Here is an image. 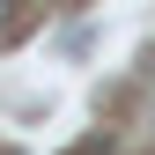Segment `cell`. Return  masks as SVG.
<instances>
[{
	"label": "cell",
	"instance_id": "1",
	"mask_svg": "<svg viewBox=\"0 0 155 155\" xmlns=\"http://www.w3.org/2000/svg\"><path fill=\"white\" fill-rule=\"evenodd\" d=\"M15 30V0H0V37H8Z\"/></svg>",
	"mask_w": 155,
	"mask_h": 155
}]
</instances>
